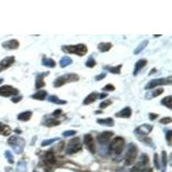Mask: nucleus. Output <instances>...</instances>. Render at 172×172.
Here are the masks:
<instances>
[{
  "mask_svg": "<svg viewBox=\"0 0 172 172\" xmlns=\"http://www.w3.org/2000/svg\"><path fill=\"white\" fill-rule=\"evenodd\" d=\"M84 143L91 153H93V154L96 153V146H95V142H94L91 134H85L84 135Z\"/></svg>",
  "mask_w": 172,
  "mask_h": 172,
  "instance_id": "obj_9",
  "label": "nucleus"
},
{
  "mask_svg": "<svg viewBox=\"0 0 172 172\" xmlns=\"http://www.w3.org/2000/svg\"><path fill=\"white\" fill-rule=\"evenodd\" d=\"M141 172H153V170L151 168H147L146 170H143Z\"/></svg>",
  "mask_w": 172,
  "mask_h": 172,
  "instance_id": "obj_48",
  "label": "nucleus"
},
{
  "mask_svg": "<svg viewBox=\"0 0 172 172\" xmlns=\"http://www.w3.org/2000/svg\"><path fill=\"white\" fill-rule=\"evenodd\" d=\"M34 172H36V171H34Z\"/></svg>",
  "mask_w": 172,
  "mask_h": 172,
  "instance_id": "obj_53",
  "label": "nucleus"
},
{
  "mask_svg": "<svg viewBox=\"0 0 172 172\" xmlns=\"http://www.w3.org/2000/svg\"><path fill=\"white\" fill-rule=\"evenodd\" d=\"M159 117V115H157V114H153V113H151L150 115H149V118H150V120H154L156 118H158Z\"/></svg>",
  "mask_w": 172,
  "mask_h": 172,
  "instance_id": "obj_46",
  "label": "nucleus"
},
{
  "mask_svg": "<svg viewBox=\"0 0 172 172\" xmlns=\"http://www.w3.org/2000/svg\"><path fill=\"white\" fill-rule=\"evenodd\" d=\"M96 64H97V62L93 59V57H90L88 60L85 63V66L87 67H90V68H93L94 66H96Z\"/></svg>",
  "mask_w": 172,
  "mask_h": 172,
  "instance_id": "obj_34",
  "label": "nucleus"
},
{
  "mask_svg": "<svg viewBox=\"0 0 172 172\" xmlns=\"http://www.w3.org/2000/svg\"><path fill=\"white\" fill-rule=\"evenodd\" d=\"M61 114H62L61 109H56V110L53 113V116H59Z\"/></svg>",
  "mask_w": 172,
  "mask_h": 172,
  "instance_id": "obj_47",
  "label": "nucleus"
},
{
  "mask_svg": "<svg viewBox=\"0 0 172 172\" xmlns=\"http://www.w3.org/2000/svg\"><path fill=\"white\" fill-rule=\"evenodd\" d=\"M172 119L170 117H165V118H162L160 120V123L164 124V125H167V124L170 123L171 122Z\"/></svg>",
  "mask_w": 172,
  "mask_h": 172,
  "instance_id": "obj_41",
  "label": "nucleus"
},
{
  "mask_svg": "<svg viewBox=\"0 0 172 172\" xmlns=\"http://www.w3.org/2000/svg\"><path fill=\"white\" fill-rule=\"evenodd\" d=\"M45 160L49 164H55L56 163V159H55V157H54V155L52 151H48V152L46 153Z\"/></svg>",
  "mask_w": 172,
  "mask_h": 172,
  "instance_id": "obj_26",
  "label": "nucleus"
},
{
  "mask_svg": "<svg viewBox=\"0 0 172 172\" xmlns=\"http://www.w3.org/2000/svg\"><path fill=\"white\" fill-rule=\"evenodd\" d=\"M162 163H163V167L166 168V165H167V153L164 151H162Z\"/></svg>",
  "mask_w": 172,
  "mask_h": 172,
  "instance_id": "obj_37",
  "label": "nucleus"
},
{
  "mask_svg": "<svg viewBox=\"0 0 172 172\" xmlns=\"http://www.w3.org/2000/svg\"><path fill=\"white\" fill-rule=\"evenodd\" d=\"M61 49L65 53L77 54L78 56H84L88 52V48L84 44L66 45V46H63Z\"/></svg>",
  "mask_w": 172,
  "mask_h": 172,
  "instance_id": "obj_1",
  "label": "nucleus"
},
{
  "mask_svg": "<svg viewBox=\"0 0 172 172\" xmlns=\"http://www.w3.org/2000/svg\"><path fill=\"white\" fill-rule=\"evenodd\" d=\"M131 115H132V109L129 107H126L125 109L115 114V116L118 118H129Z\"/></svg>",
  "mask_w": 172,
  "mask_h": 172,
  "instance_id": "obj_16",
  "label": "nucleus"
},
{
  "mask_svg": "<svg viewBox=\"0 0 172 172\" xmlns=\"http://www.w3.org/2000/svg\"><path fill=\"white\" fill-rule=\"evenodd\" d=\"M42 65L47 67H50V68H53L56 66V62L53 60L51 58H44L42 59Z\"/></svg>",
  "mask_w": 172,
  "mask_h": 172,
  "instance_id": "obj_27",
  "label": "nucleus"
},
{
  "mask_svg": "<svg viewBox=\"0 0 172 172\" xmlns=\"http://www.w3.org/2000/svg\"><path fill=\"white\" fill-rule=\"evenodd\" d=\"M148 161H149V159L148 157L146 156V154H143L140 158V162L139 164L135 165L134 167H132L131 169L130 172H141L142 171V167H144L146 164L148 163Z\"/></svg>",
  "mask_w": 172,
  "mask_h": 172,
  "instance_id": "obj_12",
  "label": "nucleus"
},
{
  "mask_svg": "<svg viewBox=\"0 0 172 172\" xmlns=\"http://www.w3.org/2000/svg\"><path fill=\"white\" fill-rule=\"evenodd\" d=\"M148 43H149V40H142L141 42L138 45V47H137L136 48L134 49L133 53H134V54H139V53H140V52L143 51V49L146 48V47L147 46V45H148Z\"/></svg>",
  "mask_w": 172,
  "mask_h": 172,
  "instance_id": "obj_25",
  "label": "nucleus"
},
{
  "mask_svg": "<svg viewBox=\"0 0 172 172\" xmlns=\"http://www.w3.org/2000/svg\"><path fill=\"white\" fill-rule=\"evenodd\" d=\"M154 164H155V167L159 170V168H160V163H159V155L157 154V153H155L154 154Z\"/></svg>",
  "mask_w": 172,
  "mask_h": 172,
  "instance_id": "obj_40",
  "label": "nucleus"
},
{
  "mask_svg": "<svg viewBox=\"0 0 172 172\" xmlns=\"http://www.w3.org/2000/svg\"><path fill=\"white\" fill-rule=\"evenodd\" d=\"M15 62V57L14 56H10V57L5 58L3 60L0 61V72L6 70L7 68H9L10 66Z\"/></svg>",
  "mask_w": 172,
  "mask_h": 172,
  "instance_id": "obj_13",
  "label": "nucleus"
},
{
  "mask_svg": "<svg viewBox=\"0 0 172 172\" xmlns=\"http://www.w3.org/2000/svg\"><path fill=\"white\" fill-rule=\"evenodd\" d=\"M48 74V72L46 73H40L36 76V89H40L45 86V82H44V77Z\"/></svg>",
  "mask_w": 172,
  "mask_h": 172,
  "instance_id": "obj_17",
  "label": "nucleus"
},
{
  "mask_svg": "<svg viewBox=\"0 0 172 172\" xmlns=\"http://www.w3.org/2000/svg\"><path fill=\"white\" fill-rule=\"evenodd\" d=\"M97 122L101 126H107V127H113L115 125V121L112 118H106V119H97Z\"/></svg>",
  "mask_w": 172,
  "mask_h": 172,
  "instance_id": "obj_21",
  "label": "nucleus"
},
{
  "mask_svg": "<svg viewBox=\"0 0 172 172\" xmlns=\"http://www.w3.org/2000/svg\"><path fill=\"white\" fill-rule=\"evenodd\" d=\"M77 132L75 130H67V131H65L63 132V136L64 137H70V136H73L75 135Z\"/></svg>",
  "mask_w": 172,
  "mask_h": 172,
  "instance_id": "obj_38",
  "label": "nucleus"
},
{
  "mask_svg": "<svg viewBox=\"0 0 172 172\" xmlns=\"http://www.w3.org/2000/svg\"><path fill=\"white\" fill-rule=\"evenodd\" d=\"M100 113H101V111H96V114H97V115L100 114Z\"/></svg>",
  "mask_w": 172,
  "mask_h": 172,
  "instance_id": "obj_51",
  "label": "nucleus"
},
{
  "mask_svg": "<svg viewBox=\"0 0 172 172\" xmlns=\"http://www.w3.org/2000/svg\"><path fill=\"white\" fill-rule=\"evenodd\" d=\"M71 63H72V59H71V58L65 56V57L61 58V59L59 60V66L62 68H65L67 66L71 65Z\"/></svg>",
  "mask_w": 172,
  "mask_h": 172,
  "instance_id": "obj_29",
  "label": "nucleus"
},
{
  "mask_svg": "<svg viewBox=\"0 0 172 172\" xmlns=\"http://www.w3.org/2000/svg\"><path fill=\"white\" fill-rule=\"evenodd\" d=\"M137 155H138V148L134 144H129L128 146V151H127V154L125 157V164L128 166V165H131L132 163H134L135 159L137 158Z\"/></svg>",
  "mask_w": 172,
  "mask_h": 172,
  "instance_id": "obj_5",
  "label": "nucleus"
},
{
  "mask_svg": "<svg viewBox=\"0 0 172 172\" xmlns=\"http://www.w3.org/2000/svg\"><path fill=\"white\" fill-rule=\"evenodd\" d=\"M152 128L153 127L151 126L149 124H144V125H141L140 127L135 129V133H138L140 135H143V136H146L147 134H149L151 131H152Z\"/></svg>",
  "mask_w": 172,
  "mask_h": 172,
  "instance_id": "obj_10",
  "label": "nucleus"
},
{
  "mask_svg": "<svg viewBox=\"0 0 172 172\" xmlns=\"http://www.w3.org/2000/svg\"><path fill=\"white\" fill-rule=\"evenodd\" d=\"M171 102H172L171 96H169V97H164V98L162 99V101H161V103H162L163 105H164V106L168 107L169 109H171L172 108Z\"/></svg>",
  "mask_w": 172,
  "mask_h": 172,
  "instance_id": "obj_32",
  "label": "nucleus"
},
{
  "mask_svg": "<svg viewBox=\"0 0 172 172\" xmlns=\"http://www.w3.org/2000/svg\"><path fill=\"white\" fill-rule=\"evenodd\" d=\"M154 71H156V69H153V70H151V72L150 73H149V75H151V74H152V73H154Z\"/></svg>",
  "mask_w": 172,
  "mask_h": 172,
  "instance_id": "obj_50",
  "label": "nucleus"
},
{
  "mask_svg": "<svg viewBox=\"0 0 172 172\" xmlns=\"http://www.w3.org/2000/svg\"><path fill=\"white\" fill-rule=\"evenodd\" d=\"M17 170L19 172H26V163L23 161H20L17 164Z\"/></svg>",
  "mask_w": 172,
  "mask_h": 172,
  "instance_id": "obj_33",
  "label": "nucleus"
},
{
  "mask_svg": "<svg viewBox=\"0 0 172 172\" xmlns=\"http://www.w3.org/2000/svg\"><path fill=\"white\" fill-rule=\"evenodd\" d=\"M110 104H112V101L110 100H103V101H101L100 103V109H105L107 107H109Z\"/></svg>",
  "mask_w": 172,
  "mask_h": 172,
  "instance_id": "obj_36",
  "label": "nucleus"
},
{
  "mask_svg": "<svg viewBox=\"0 0 172 172\" xmlns=\"http://www.w3.org/2000/svg\"><path fill=\"white\" fill-rule=\"evenodd\" d=\"M3 48L5 49H8V50H14V49H17L19 48V41L17 40H15V39H12V40H7V41H5L3 44Z\"/></svg>",
  "mask_w": 172,
  "mask_h": 172,
  "instance_id": "obj_14",
  "label": "nucleus"
},
{
  "mask_svg": "<svg viewBox=\"0 0 172 172\" xmlns=\"http://www.w3.org/2000/svg\"><path fill=\"white\" fill-rule=\"evenodd\" d=\"M147 64V60L145 59H140L136 62L135 64V66H134V71H133V75L136 76L140 71H141L142 69L146 66Z\"/></svg>",
  "mask_w": 172,
  "mask_h": 172,
  "instance_id": "obj_15",
  "label": "nucleus"
},
{
  "mask_svg": "<svg viewBox=\"0 0 172 172\" xmlns=\"http://www.w3.org/2000/svg\"><path fill=\"white\" fill-rule=\"evenodd\" d=\"M122 67V65H119L116 66H110V67H105V69H108L113 74H120V69Z\"/></svg>",
  "mask_w": 172,
  "mask_h": 172,
  "instance_id": "obj_31",
  "label": "nucleus"
},
{
  "mask_svg": "<svg viewBox=\"0 0 172 172\" xmlns=\"http://www.w3.org/2000/svg\"><path fill=\"white\" fill-rule=\"evenodd\" d=\"M79 79L78 75H77L75 73H69V74H66V75L60 76L57 78L55 81L53 82V86L54 87H61L64 84H68V83H71V82H76Z\"/></svg>",
  "mask_w": 172,
  "mask_h": 172,
  "instance_id": "obj_3",
  "label": "nucleus"
},
{
  "mask_svg": "<svg viewBox=\"0 0 172 172\" xmlns=\"http://www.w3.org/2000/svg\"><path fill=\"white\" fill-rule=\"evenodd\" d=\"M106 75L107 74L105 72H104V73H101V74H99V75L96 77V80H97V81H100V80L103 79V78L106 77Z\"/></svg>",
  "mask_w": 172,
  "mask_h": 172,
  "instance_id": "obj_44",
  "label": "nucleus"
},
{
  "mask_svg": "<svg viewBox=\"0 0 172 172\" xmlns=\"http://www.w3.org/2000/svg\"><path fill=\"white\" fill-rule=\"evenodd\" d=\"M60 124V121L56 119H48L45 120L43 122V125L46 126V127H48V128H51V127H55V126H58Z\"/></svg>",
  "mask_w": 172,
  "mask_h": 172,
  "instance_id": "obj_28",
  "label": "nucleus"
},
{
  "mask_svg": "<svg viewBox=\"0 0 172 172\" xmlns=\"http://www.w3.org/2000/svg\"><path fill=\"white\" fill-rule=\"evenodd\" d=\"M171 135H172V132L170 130H169L167 132H166V140L169 144H170V141H171Z\"/></svg>",
  "mask_w": 172,
  "mask_h": 172,
  "instance_id": "obj_43",
  "label": "nucleus"
},
{
  "mask_svg": "<svg viewBox=\"0 0 172 172\" xmlns=\"http://www.w3.org/2000/svg\"><path fill=\"white\" fill-rule=\"evenodd\" d=\"M8 144L13 148L15 152L17 154L22 153L24 150V147H25V140L22 138L17 136V135H13V136L10 137L8 140Z\"/></svg>",
  "mask_w": 172,
  "mask_h": 172,
  "instance_id": "obj_2",
  "label": "nucleus"
},
{
  "mask_svg": "<svg viewBox=\"0 0 172 172\" xmlns=\"http://www.w3.org/2000/svg\"><path fill=\"white\" fill-rule=\"evenodd\" d=\"M115 90V86L113 84H107L105 87L102 88V90H105V91H114Z\"/></svg>",
  "mask_w": 172,
  "mask_h": 172,
  "instance_id": "obj_39",
  "label": "nucleus"
},
{
  "mask_svg": "<svg viewBox=\"0 0 172 172\" xmlns=\"http://www.w3.org/2000/svg\"><path fill=\"white\" fill-rule=\"evenodd\" d=\"M22 99V96H18V97H13V98L11 99V101H13V102H15V103H17V102H19Z\"/></svg>",
  "mask_w": 172,
  "mask_h": 172,
  "instance_id": "obj_45",
  "label": "nucleus"
},
{
  "mask_svg": "<svg viewBox=\"0 0 172 172\" xmlns=\"http://www.w3.org/2000/svg\"><path fill=\"white\" fill-rule=\"evenodd\" d=\"M10 133H11V129L9 126L0 122V134H2L4 136H8Z\"/></svg>",
  "mask_w": 172,
  "mask_h": 172,
  "instance_id": "obj_24",
  "label": "nucleus"
},
{
  "mask_svg": "<svg viewBox=\"0 0 172 172\" xmlns=\"http://www.w3.org/2000/svg\"><path fill=\"white\" fill-rule=\"evenodd\" d=\"M98 98V93L97 92H92L90 93L89 96L85 97V99L84 100V105H89V104H91L94 101L97 100Z\"/></svg>",
  "mask_w": 172,
  "mask_h": 172,
  "instance_id": "obj_18",
  "label": "nucleus"
},
{
  "mask_svg": "<svg viewBox=\"0 0 172 172\" xmlns=\"http://www.w3.org/2000/svg\"><path fill=\"white\" fill-rule=\"evenodd\" d=\"M125 140L122 137H116L109 144V150L116 155H120L123 151Z\"/></svg>",
  "mask_w": 172,
  "mask_h": 172,
  "instance_id": "obj_4",
  "label": "nucleus"
},
{
  "mask_svg": "<svg viewBox=\"0 0 172 172\" xmlns=\"http://www.w3.org/2000/svg\"><path fill=\"white\" fill-rule=\"evenodd\" d=\"M48 101H50V102H53V103H55V104H59V105L66 104V101L59 99L56 96H50V97H48Z\"/></svg>",
  "mask_w": 172,
  "mask_h": 172,
  "instance_id": "obj_30",
  "label": "nucleus"
},
{
  "mask_svg": "<svg viewBox=\"0 0 172 172\" xmlns=\"http://www.w3.org/2000/svg\"><path fill=\"white\" fill-rule=\"evenodd\" d=\"M19 93L17 89L14 88L10 85H4L0 87V96L1 97H9L11 96H17Z\"/></svg>",
  "mask_w": 172,
  "mask_h": 172,
  "instance_id": "obj_8",
  "label": "nucleus"
},
{
  "mask_svg": "<svg viewBox=\"0 0 172 172\" xmlns=\"http://www.w3.org/2000/svg\"><path fill=\"white\" fill-rule=\"evenodd\" d=\"M107 96H108V94H103V93H101V95H100V96H99V98H100V99H102V98H104V97H106Z\"/></svg>",
  "mask_w": 172,
  "mask_h": 172,
  "instance_id": "obj_49",
  "label": "nucleus"
},
{
  "mask_svg": "<svg viewBox=\"0 0 172 172\" xmlns=\"http://www.w3.org/2000/svg\"><path fill=\"white\" fill-rule=\"evenodd\" d=\"M163 92V88L157 89V90H153V91L146 93V99H151V98H154V97H159V96H160Z\"/></svg>",
  "mask_w": 172,
  "mask_h": 172,
  "instance_id": "obj_20",
  "label": "nucleus"
},
{
  "mask_svg": "<svg viewBox=\"0 0 172 172\" xmlns=\"http://www.w3.org/2000/svg\"><path fill=\"white\" fill-rule=\"evenodd\" d=\"M32 116V112L31 111H25V112H22L20 113L17 115V119L19 120H22V121H28L29 120Z\"/></svg>",
  "mask_w": 172,
  "mask_h": 172,
  "instance_id": "obj_23",
  "label": "nucleus"
},
{
  "mask_svg": "<svg viewBox=\"0 0 172 172\" xmlns=\"http://www.w3.org/2000/svg\"><path fill=\"white\" fill-rule=\"evenodd\" d=\"M81 149H82V143L80 141V139L74 138L68 143L66 152V154H74V153L78 152Z\"/></svg>",
  "mask_w": 172,
  "mask_h": 172,
  "instance_id": "obj_6",
  "label": "nucleus"
},
{
  "mask_svg": "<svg viewBox=\"0 0 172 172\" xmlns=\"http://www.w3.org/2000/svg\"><path fill=\"white\" fill-rule=\"evenodd\" d=\"M59 140V138H55V139H51V140H44V141H42V143H41V146H49V145L53 144L54 141Z\"/></svg>",
  "mask_w": 172,
  "mask_h": 172,
  "instance_id": "obj_35",
  "label": "nucleus"
},
{
  "mask_svg": "<svg viewBox=\"0 0 172 172\" xmlns=\"http://www.w3.org/2000/svg\"><path fill=\"white\" fill-rule=\"evenodd\" d=\"M48 96V92L46 90H40L38 92L35 93L31 96V98L35 99V100H39V101H42Z\"/></svg>",
  "mask_w": 172,
  "mask_h": 172,
  "instance_id": "obj_19",
  "label": "nucleus"
},
{
  "mask_svg": "<svg viewBox=\"0 0 172 172\" xmlns=\"http://www.w3.org/2000/svg\"><path fill=\"white\" fill-rule=\"evenodd\" d=\"M3 82H4V80L2 79V78H0V84H2V83H3Z\"/></svg>",
  "mask_w": 172,
  "mask_h": 172,
  "instance_id": "obj_52",
  "label": "nucleus"
},
{
  "mask_svg": "<svg viewBox=\"0 0 172 172\" xmlns=\"http://www.w3.org/2000/svg\"><path fill=\"white\" fill-rule=\"evenodd\" d=\"M113 135H114V132H109V131L101 132L97 136V141L101 145H105V144H107L108 142L109 141L110 138Z\"/></svg>",
  "mask_w": 172,
  "mask_h": 172,
  "instance_id": "obj_11",
  "label": "nucleus"
},
{
  "mask_svg": "<svg viewBox=\"0 0 172 172\" xmlns=\"http://www.w3.org/2000/svg\"><path fill=\"white\" fill-rule=\"evenodd\" d=\"M171 84V77L169 78H154L149 81L147 84L146 85L145 89L146 90H151L153 89L157 86H160V85H166V84Z\"/></svg>",
  "mask_w": 172,
  "mask_h": 172,
  "instance_id": "obj_7",
  "label": "nucleus"
},
{
  "mask_svg": "<svg viewBox=\"0 0 172 172\" xmlns=\"http://www.w3.org/2000/svg\"><path fill=\"white\" fill-rule=\"evenodd\" d=\"M111 48H112V44L109 43V42H101V43H99L98 46H97L98 50L100 52H101V53L108 52L109 50H110Z\"/></svg>",
  "mask_w": 172,
  "mask_h": 172,
  "instance_id": "obj_22",
  "label": "nucleus"
},
{
  "mask_svg": "<svg viewBox=\"0 0 172 172\" xmlns=\"http://www.w3.org/2000/svg\"><path fill=\"white\" fill-rule=\"evenodd\" d=\"M5 157H6V159H8V160H9V163H14L12 155H11V153L9 151H7L5 152Z\"/></svg>",
  "mask_w": 172,
  "mask_h": 172,
  "instance_id": "obj_42",
  "label": "nucleus"
}]
</instances>
